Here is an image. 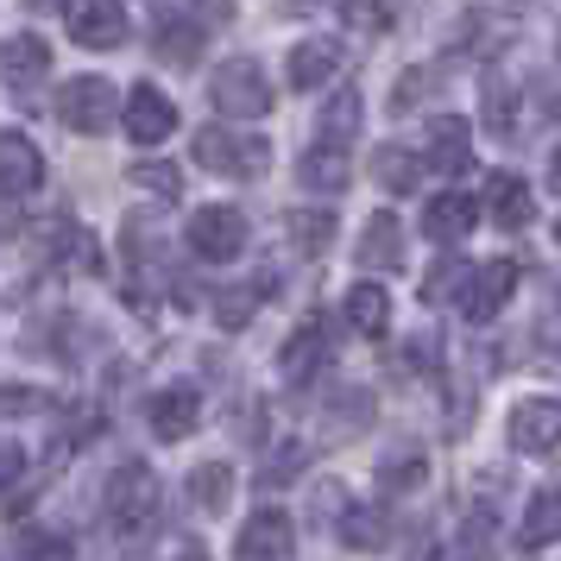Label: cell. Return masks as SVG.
Here are the masks:
<instances>
[{
  "label": "cell",
  "instance_id": "6da1fadb",
  "mask_svg": "<svg viewBox=\"0 0 561 561\" xmlns=\"http://www.w3.org/2000/svg\"><path fill=\"white\" fill-rule=\"evenodd\" d=\"M158 505H164V485L146 460H121L102 485V517L114 536H146L158 524Z\"/></svg>",
  "mask_w": 561,
  "mask_h": 561
},
{
  "label": "cell",
  "instance_id": "7a4b0ae2",
  "mask_svg": "<svg viewBox=\"0 0 561 561\" xmlns=\"http://www.w3.org/2000/svg\"><path fill=\"white\" fill-rule=\"evenodd\" d=\"M208 102H215L221 121H259V114H272V82H265L253 57H228L208 77Z\"/></svg>",
  "mask_w": 561,
  "mask_h": 561
},
{
  "label": "cell",
  "instance_id": "3957f363",
  "mask_svg": "<svg viewBox=\"0 0 561 561\" xmlns=\"http://www.w3.org/2000/svg\"><path fill=\"white\" fill-rule=\"evenodd\" d=\"M190 158L215 171V178H259L265 164H272V146L259 139V133H233V127H203L196 133V146Z\"/></svg>",
  "mask_w": 561,
  "mask_h": 561
},
{
  "label": "cell",
  "instance_id": "277c9868",
  "mask_svg": "<svg viewBox=\"0 0 561 561\" xmlns=\"http://www.w3.org/2000/svg\"><path fill=\"white\" fill-rule=\"evenodd\" d=\"M57 121L70 133H107L114 121H121V89L107 77H70L64 82V95H57Z\"/></svg>",
  "mask_w": 561,
  "mask_h": 561
},
{
  "label": "cell",
  "instance_id": "5b68a950",
  "mask_svg": "<svg viewBox=\"0 0 561 561\" xmlns=\"http://www.w3.org/2000/svg\"><path fill=\"white\" fill-rule=\"evenodd\" d=\"M208 45V20L190 7H152V57L171 70H190Z\"/></svg>",
  "mask_w": 561,
  "mask_h": 561
},
{
  "label": "cell",
  "instance_id": "8992f818",
  "mask_svg": "<svg viewBox=\"0 0 561 561\" xmlns=\"http://www.w3.org/2000/svg\"><path fill=\"white\" fill-rule=\"evenodd\" d=\"M190 253L208 259V265H228V259L247 253V215L228 203H215V208H196L190 215Z\"/></svg>",
  "mask_w": 561,
  "mask_h": 561
},
{
  "label": "cell",
  "instance_id": "52a82bcc",
  "mask_svg": "<svg viewBox=\"0 0 561 561\" xmlns=\"http://www.w3.org/2000/svg\"><path fill=\"white\" fill-rule=\"evenodd\" d=\"M121 127H127L133 146H164L178 133V102L164 89H152V82H139V89L121 95Z\"/></svg>",
  "mask_w": 561,
  "mask_h": 561
},
{
  "label": "cell",
  "instance_id": "ba28073f",
  "mask_svg": "<svg viewBox=\"0 0 561 561\" xmlns=\"http://www.w3.org/2000/svg\"><path fill=\"white\" fill-rule=\"evenodd\" d=\"M64 26H70V38L82 51H121L133 20L121 0H77V7H64Z\"/></svg>",
  "mask_w": 561,
  "mask_h": 561
},
{
  "label": "cell",
  "instance_id": "9c48e42d",
  "mask_svg": "<svg viewBox=\"0 0 561 561\" xmlns=\"http://www.w3.org/2000/svg\"><path fill=\"white\" fill-rule=\"evenodd\" d=\"M51 77V38H38V32H13V38H0V82L13 89V95H26Z\"/></svg>",
  "mask_w": 561,
  "mask_h": 561
},
{
  "label": "cell",
  "instance_id": "30bf717a",
  "mask_svg": "<svg viewBox=\"0 0 561 561\" xmlns=\"http://www.w3.org/2000/svg\"><path fill=\"white\" fill-rule=\"evenodd\" d=\"M511 448L517 455H556L561 448V398H524L511 410Z\"/></svg>",
  "mask_w": 561,
  "mask_h": 561
},
{
  "label": "cell",
  "instance_id": "8fae6325",
  "mask_svg": "<svg viewBox=\"0 0 561 561\" xmlns=\"http://www.w3.org/2000/svg\"><path fill=\"white\" fill-rule=\"evenodd\" d=\"M290 549H297L290 511L265 505V511H253V517L240 524V561H290Z\"/></svg>",
  "mask_w": 561,
  "mask_h": 561
},
{
  "label": "cell",
  "instance_id": "7c38bea8",
  "mask_svg": "<svg viewBox=\"0 0 561 561\" xmlns=\"http://www.w3.org/2000/svg\"><path fill=\"white\" fill-rule=\"evenodd\" d=\"M146 423H152L158 442H183V435L203 423V391L196 385H164V391H152Z\"/></svg>",
  "mask_w": 561,
  "mask_h": 561
},
{
  "label": "cell",
  "instance_id": "4fadbf2b",
  "mask_svg": "<svg viewBox=\"0 0 561 561\" xmlns=\"http://www.w3.org/2000/svg\"><path fill=\"white\" fill-rule=\"evenodd\" d=\"M511 290H517V265H511V259H492V265H480V272L467 278L460 316H467V322H492V316L511 304Z\"/></svg>",
  "mask_w": 561,
  "mask_h": 561
},
{
  "label": "cell",
  "instance_id": "5bb4252c",
  "mask_svg": "<svg viewBox=\"0 0 561 561\" xmlns=\"http://www.w3.org/2000/svg\"><path fill=\"white\" fill-rule=\"evenodd\" d=\"M45 183V152L32 146L26 133H0V196H32Z\"/></svg>",
  "mask_w": 561,
  "mask_h": 561
},
{
  "label": "cell",
  "instance_id": "9a60e30c",
  "mask_svg": "<svg viewBox=\"0 0 561 561\" xmlns=\"http://www.w3.org/2000/svg\"><path fill=\"white\" fill-rule=\"evenodd\" d=\"M322 366H329V322H322V316H309L304 329H290V341H284L278 373L290 385H309Z\"/></svg>",
  "mask_w": 561,
  "mask_h": 561
},
{
  "label": "cell",
  "instance_id": "2e32d148",
  "mask_svg": "<svg viewBox=\"0 0 561 561\" xmlns=\"http://www.w3.org/2000/svg\"><path fill=\"white\" fill-rule=\"evenodd\" d=\"M430 171H442V178H460L467 164H473V127L460 121V114H442V121H430V158H423Z\"/></svg>",
  "mask_w": 561,
  "mask_h": 561
},
{
  "label": "cell",
  "instance_id": "e0dca14e",
  "mask_svg": "<svg viewBox=\"0 0 561 561\" xmlns=\"http://www.w3.org/2000/svg\"><path fill=\"white\" fill-rule=\"evenodd\" d=\"M473 221H480V196H467V190H448V196H435V203L423 208V233H430V240H442V247L467 240V233H473Z\"/></svg>",
  "mask_w": 561,
  "mask_h": 561
},
{
  "label": "cell",
  "instance_id": "ac0fdd59",
  "mask_svg": "<svg viewBox=\"0 0 561 561\" xmlns=\"http://www.w3.org/2000/svg\"><path fill=\"white\" fill-rule=\"evenodd\" d=\"M359 265H366V272H398V265H404V228H398V215H373V221H366V228H359Z\"/></svg>",
  "mask_w": 561,
  "mask_h": 561
},
{
  "label": "cell",
  "instance_id": "d6986e66",
  "mask_svg": "<svg viewBox=\"0 0 561 561\" xmlns=\"http://www.w3.org/2000/svg\"><path fill=\"white\" fill-rule=\"evenodd\" d=\"M359 89H334L329 102H322V114H316V146H329V152H347L359 133Z\"/></svg>",
  "mask_w": 561,
  "mask_h": 561
},
{
  "label": "cell",
  "instance_id": "ffe728a7",
  "mask_svg": "<svg viewBox=\"0 0 561 561\" xmlns=\"http://www.w3.org/2000/svg\"><path fill=\"white\" fill-rule=\"evenodd\" d=\"M485 208H492V221H499L505 233L530 228V215H536L530 183H524V178H511V171H499V178L485 183Z\"/></svg>",
  "mask_w": 561,
  "mask_h": 561
},
{
  "label": "cell",
  "instance_id": "44dd1931",
  "mask_svg": "<svg viewBox=\"0 0 561 561\" xmlns=\"http://www.w3.org/2000/svg\"><path fill=\"white\" fill-rule=\"evenodd\" d=\"M347 178H354V158L329 152V146L304 152V164H297V183H304V190H316V196H341V190H347Z\"/></svg>",
  "mask_w": 561,
  "mask_h": 561
},
{
  "label": "cell",
  "instance_id": "7402d4cb",
  "mask_svg": "<svg viewBox=\"0 0 561 561\" xmlns=\"http://www.w3.org/2000/svg\"><path fill=\"white\" fill-rule=\"evenodd\" d=\"M341 70V45L334 38H309L290 51V89H322V82Z\"/></svg>",
  "mask_w": 561,
  "mask_h": 561
},
{
  "label": "cell",
  "instance_id": "603a6c76",
  "mask_svg": "<svg viewBox=\"0 0 561 561\" xmlns=\"http://www.w3.org/2000/svg\"><path fill=\"white\" fill-rule=\"evenodd\" d=\"M556 536H561V485H542L524 511V524H517V549H542Z\"/></svg>",
  "mask_w": 561,
  "mask_h": 561
},
{
  "label": "cell",
  "instance_id": "cb8c5ba5",
  "mask_svg": "<svg viewBox=\"0 0 561 561\" xmlns=\"http://www.w3.org/2000/svg\"><path fill=\"white\" fill-rule=\"evenodd\" d=\"M373 178H379L391 196H410V190L423 183V158L410 152V146H379V152H373Z\"/></svg>",
  "mask_w": 561,
  "mask_h": 561
},
{
  "label": "cell",
  "instance_id": "d4e9b609",
  "mask_svg": "<svg viewBox=\"0 0 561 561\" xmlns=\"http://www.w3.org/2000/svg\"><path fill=\"white\" fill-rule=\"evenodd\" d=\"M265 290H272V278H253V284H228V290H215V322L221 329H247L259 316V304H265Z\"/></svg>",
  "mask_w": 561,
  "mask_h": 561
},
{
  "label": "cell",
  "instance_id": "484cf974",
  "mask_svg": "<svg viewBox=\"0 0 561 561\" xmlns=\"http://www.w3.org/2000/svg\"><path fill=\"white\" fill-rule=\"evenodd\" d=\"M347 322H354V334H373L379 341L391 329V297H385L379 284H354L347 290Z\"/></svg>",
  "mask_w": 561,
  "mask_h": 561
},
{
  "label": "cell",
  "instance_id": "4316f807",
  "mask_svg": "<svg viewBox=\"0 0 561 561\" xmlns=\"http://www.w3.org/2000/svg\"><path fill=\"white\" fill-rule=\"evenodd\" d=\"M13 561H77V542L64 530H45V524H26L13 536Z\"/></svg>",
  "mask_w": 561,
  "mask_h": 561
},
{
  "label": "cell",
  "instance_id": "83f0119b",
  "mask_svg": "<svg viewBox=\"0 0 561 561\" xmlns=\"http://www.w3.org/2000/svg\"><path fill=\"white\" fill-rule=\"evenodd\" d=\"M190 499H196V511H221L233 499V467L228 460H203L196 473H190Z\"/></svg>",
  "mask_w": 561,
  "mask_h": 561
},
{
  "label": "cell",
  "instance_id": "f1b7e54d",
  "mask_svg": "<svg viewBox=\"0 0 561 561\" xmlns=\"http://www.w3.org/2000/svg\"><path fill=\"white\" fill-rule=\"evenodd\" d=\"M455 561H499V524H492V511H480V517H467V524H460Z\"/></svg>",
  "mask_w": 561,
  "mask_h": 561
},
{
  "label": "cell",
  "instance_id": "f546056e",
  "mask_svg": "<svg viewBox=\"0 0 561 561\" xmlns=\"http://www.w3.org/2000/svg\"><path fill=\"white\" fill-rule=\"evenodd\" d=\"M284 233L297 240V253H322L334 240V215H322V208H297V215H284Z\"/></svg>",
  "mask_w": 561,
  "mask_h": 561
},
{
  "label": "cell",
  "instance_id": "4dcf8cb0",
  "mask_svg": "<svg viewBox=\"0 0 561 561\" xmlns=\"http://www.w3.org/2000/svg\"><path fill=\"white\" fill-rule=\"evenodd\" d=\"M133 190H158V196L171 203V196H183V171L164 164V158H139V164H133Z\"/></svg>",
  "mask_w": 561,
  "mask_h": 561
},
{
  "label": "cell",
  "instance_id": "1f68e13d",
  "mask_svg": "<svg viewBox=\"0 0 561 561\" xmlns=\"http://www.w3.org/2000/svg\"><path fill=\"white\" fill-rule=\"evenodd\" d=\"M51 410V391L38 385H0V416H45Z\"/></svg>",
  "mask_w": 561,
  "mask_h": 561
},
{
  "label": "cell",
  "instance_id": "d6a6232c",
  "mask_svg": "<svg viewBox=\"0 0 561 561\" xmlns=\"http://www.w3.org/2000/svg\"><path fill=\"white\" fill-rule=\"evenodd\" d=\"M485 127L499 133V139L517 127V114H511V82L505 77H485Z\"/></svg>",
  "mask_w": 561,
  "mask_h": 561
},
{
  "label": "cell",
  "instance_id": "836d02e7",
  "mask_svg": "<svg viewBox=\"0 0 561 561\" xmlns=\"http://www.w3.org/2000/svg\"><path fill=\"white\" fill-rule=\"evenodd\" d=\"M341 536H347L354 549H379L385 542V517L379 511H347V517H341Z\"/></svg>",
  "mask_w": 561,
  "mask_h": 561
},
{
  "label": "cell",
  "instance_id": "e575fe53",
  "mask_svg": "<svg viewBox=\"0 0 561 561\" xmlns=\"http://www.w3.org/2000/svg\"><path fill=\"white\" fill-rule=\"evenodd\" d=\"M416 480H423V455H416V448L379 467V485H385V492H398V485H416Z\"/></svg>",
  "mask_w": 561,
  "mask_h": 561
},
{
  "label": "cell",
  "instance_id": "d590c367",
  "mask_svg": "<svg viewBox=\"0 0 561 561\" xmlns=\"http://www.w3.org/2000/svg\"><path fill=\"white\" fill-rule=\"evenodd\" d=\"M435 82V70H410V77H398V95H391V107L398 114H410V107L423 102V89Z\"/></svg>",
  "mask_w": 561,
  "mask_h": 561
},
{
  "label": "cell",
  "instance_id": "8d00e7d4",
  "mask_svg": "<svg viewBox=\"0 0 561 561\" xmlns=\"http://www.w3.org/2000/svg\"><path fill=\"white\" fill-rule=\"evenodd\" d=\"M20 473H26V455H20L13 442H0V492H7V485L20 480Z\"/></svg>",
  "mask_w": 561,
  "mask_h": 561
},
{
  "label": "cell",
  "instance_id": "74e56055",
  "mask_svg": "<svg viewBox=\"0 0 561 561\" xmlns=\"http://www.w3.org/2000/svg\"><path fill=\"white\" fill-rule=\"evenodd\" d=\"M20 228H26V208L13 203V196H0V240H13Z\"/></svg>",
  "mask_w": 561,
  "mask_h": 561
},
{
  "label": "cell",
  "instance_id": "f35d334b",
  "mask_svg": "<svg viewBox=\"0 0 561 561\" xmlns=\"http://www.w3.org/2000/svg\"><path fill=\"white\" fill-rule=\"evenodd\" d=\"M341 20H347V26H391V13H379V7H347V13H341Z\"/></svg>",
  "mask_w": 561,
  "mask_h": 561
},
{
  "label": "cell",
  "instance_id": "ab89813d",
  "mask_svg": "<svg viewBox=\"0 0 561 561\" xmlns=\"http://www.w3.org/2000/svg\"><path fill=\"white\" fill-rule=\"evenodd\" d=\"M549 178H556V190H561V152H556V164H549Z\"/></svg>",
  "mask_w": 561,
  "mask_h": 561
},
{
  "label": "cell",
  "instance_id": "60d3db41",
  "mask_svg": "<svg viewBox=\"0 0 561 561\" xmlns=\"http://www.w3.org/2000/svg\"><path fill=\"white\" fill-rule=\"evenodd\" d=\"M556 240H561V221H556Z\"/></svg>",
  "mask_w": 561,
  "mask_h": 561
},
{
  "label": "cell",
  "instance_id": "b9f144b4",
  "mask_svg": "<svg viewBox=\"0 0 561 561\" xmlns=\"http://www.w3.org/2000/svg\"><path fill=\"white\" fill-rule=\"evenodd\" d=\"M190 561H196V556H190Z\"/></svg>",
  "mask_w": 561,
  "mask_h": 561
}]
</instances>
